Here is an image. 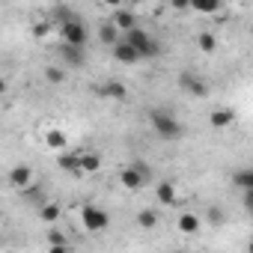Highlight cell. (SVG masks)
<instances>
[{
	"instance_id": "obj_1",
	"label": "cell",
	"mask_w": 253,
	"mask_h": 253,
	"mask_svg": "<svg viewBox=\"0 0 253 253\" xmlns=\"http://www.w3.org/2000/svg\"><path fill=\"white\" fill-rule=\"evenodd\" d=\"M149 122H152V131L161 137V140H179L182 134H185V125L170 113V110H155L152 116H149Z\"/></svg>"
},
{
	"instance_id": "obj_2",
	"label": "cell",
	"mask_w": 253,
	"mask_h": 253,
	"mask_svg": "<svg viewBox=\"0 0 253 253\" xmlns=\"http://www.w3.org/2000/svg\"><path fill=\"white\" fill-rule=\"evenodd\" d=\"M122 42L128 45V48H134V54H137L140 60H152V57H158V54H161V42H155V39H152L143 27L128 30Z\"/></svg>"
},
{
	"instance_id": "obj_3",
	"label": "cell",
	"mask_w": 253,
	"mask_h": 253,
	"mask_svg": "<svg viewBox=\"0 0 253 253\" xmlns=\"http://www.w3.org/2000/svg\"><path fill=\"white\" fill-rule=\"evenodd\" d=\"M63 15V24H60V33H63V45H72V48H84L86 39H89V30L81 18L69 15V12H60Z\"/></svg>"
},
{
	"instance_id": "obj_4",
	"label": "cell",
	"mask_w": 253,
	"mask_h": 253,
	"mask_svg": "<svg viewBox=\"0 0 253 253\" xmlns=\"http://www.w3.org/2000/svg\"><path fill=\"white\" fill-rule=\"evenodd\" d=\"M81 223H84L86 232H104L110 226V214L98 206H84L81 209Z\"/></svg>"
},
{
	"instance_id": "obj_5",
	"label": "cell",
	"mask_w": 253,
	"mask_h": 253,
	"mask_svg": "<svg viewBox=\"0 0 253 253\" xmlns=\"http://www.w3.org/2000/svg\"><path fill=\"white\" fill-rule=\"evenodd\" d=\"M179 86L188 92V95H194V98H206L209 95V84L203 81V78H197V72H182L179 75Z\"/></svg>"
},
{
	"instance_id": "obj_6",
	"label": "cell",
	"mask_w": 253,
	"mask_h": 253,
	"mask_svg": "<svg viewBox=\"0 0 253 253\" xmlns=\"http://www.w3.org/2000/svg\"><path fill=\"white\" fill-rule=\"evenodd\" d=\"M60 60H63V69H78L86 63V51L72 48V45H60Z\"/></svg>"
},
{
	"instance_id": "obj_7",
	"label": "cell",
	"mask_w": 253,
	"mask_h": 253,
	"mask_svg": "<svg viewBox=\"0 0 253 253\" xmlns=\"http://www.w3.org/2000/svg\"><path fill=\"white\" fill-rule=\"evenodd\" d=\"M119 185H122L125 191H140V188L146 185V179H143L131 164H128V167H122V170H119Z\"/></svg>"
},
{
	"instance_id": "obj_8",
	"label": "cell",
	"mask_w": 253,
	"mask_h": 253,
	"mask_svg": "<svg viewBox=\"0 0 253 253\" xmlns=\"http://www.w3.org/2000/svg\"><path fill=\"white\" fill-rule=\"evenodd\" d=\"M9 182H12V188L24 191L27 185H33V167H30V164H18V167H12V170H9Z\"/></svg>"
},
{
	"instance_id": "obj_9",
	"label": "cell",
	"mask_w": 253,
	"mask_h": 253,
	"mask_svg": "<svg viewBox=\"0 0 253 253\" xmlns=\"http://www.w3.org/2000/svg\"><path fill=\"white\" fill-rule=\"evenodd\" d=\"M101 98H113V101H128V86L125 84H119V81H107L104 86H98L95 89Z\"/></svg>"
},
{
	"instance_id": "obj_10",
	"label": "cell",
	"mask_w": 253,
	"mask_h": 253,
	"mask_svg": "<svg viewBox=\"0 0 253 253\" xmlns=\"http://www.w3.org/2000/svg\"><path fill=\"white\" fill-rule=\"evenodd\" d=\"M110 24H113L116 30H122V33H128V30L137 27V15H134L131 9H116L113 18H110Z\"/></svg>"
},
{
	"instance_id": "obj_11",
	"label": "cell",
	"mask_w": 253,
	"mask_h": 253,
	"mask_svg": "<svg viewBox=\"0 0 253 253\" xmlns=\"http://www.w3.org/2000/svg\"><path fill=\"white\" fill-rule=\"evenodd\" d=\"M110 51H113V60H116V63H122V66H134V63H140V57L134 54V48H128L122 39H119Z\"/></svg>"
},
{
	"instance_id": "obj_12",
	"label": "cell",
	"mask_w": 253,
	"mask_h": 253,
	"mask_svg": "<svg viewBox=\"0 0 253 253\" xmlns=\"http://www.w3.org/2000/svg\"><path fill=\"white\" fill-rule=\"evenodd\" d=\"M232 119H235V113H232L229 107H217V110H211V113H209L211 128H229Z\"/></svg>"
},
{
	"instance_id": "obj_13",
	"label": "cell",
	"mask_w": 253,
	"mask_h": 253,
	"mask_svg": "<svg viewBox=\"0 0 253 253\" xmlns=\"http://www.w3.org/2000/svg\"><path fill=\"white\" fill-rule=\"evenodd\" d=\"M81 173H98L101 170V155L98 152H78Z\"/></svg>"
},
{
	"instance_id": "obj_14",
	"label": "cell",
	"mask_w": 253,
	"mask_h": 253,
	"mask_svg": "<svg viewBox=\"0 0 253 253\" xmlns=\"http://www.w3.org/2000/svg\"><path fill=\"white\" fill-rule=\"evenodd\" d=\"M229 179H232V185H235L241 194H244V191H253V170H250V167H238Z\"/></svg>"
},
{
	"instance_id": "obj_15",
	"label": "cell",
	"mask_w": 253,
	"mask_h": 253,
	"mask_svg": "<svg viewBox=\"0 0 253 253\" xmlns=\"http://www.w3.org/2000/svg\"><path fill=\"white\" fill-rule=\"evenodd\" d=\"M155 197H158L161 206H176V185L173 182H158Z\"/></svg>"
},
{
	"instance_id": "obj_16",
	"label": "cell",
	"mask_w": 253,
	"mask_h": 253,
	"mask_svg": "<svg viewBox=\"0 0 253 253\" xmlns=\"http://www.w3.org/2000/svg\"><path fill=\"white\" fill-rule=\"evenodd\" d=\"M176 226H179V232L194 235V232L200 229V217H197L194 211H182V214H179V220H176Z\"/></svg>"
},
{
	"instance_id": "obj_17",
	"label": "cell",
	"mask_w": 253,
	"mask_h": 253,
	"mask_svg": "<svg viewBox=\"0 0 253 253\" xmlns=\"http://www.w3.org/2000/svg\"><path fill=\"white\" fill-rule=\"evenodd\" d=\"M60 217H63V209L57 203H42L39 206V220L42 223H57Z\"/></svg>"
},
{
	"instance_id": "obj_18",
	"label": "cell",
	"mask_w": 253,
	"mask_h": 253,
	"mask_svg": "<svg viewBox=\"0 0 253 253\" xmlns=\"http://www.w3.org/2000/svg\"><path fill=\"white\" fill-rule=\"evenodd\" d=\"M98 39H101V45H107V48H113L116 42H119V30L110 24V21H104L101 27H98Z\"/></svg>"
},
{
	"instance_id": "obj_19",
	"label": "cell",
	"mask_w": 253,
	"mask_h": 253,
	"mask_svg": "<svg viewBox=\"0 0 253 253\" xmlns=\"http://www.w3.org/2000/svg\"><path fill=\"white\" fill-rule=\"evenodd\" d=\"M158 217H161V214H158L155 209H140V211H137V226H140V229H155V226H158Z\"/></svg>"
},
{
	"instance_id": "obj_20",
	"label": "cell",
	"mask_w": 253,
	"mask_h": 253,
	"mask_svg": "<svg viewBox=\"0 0 253 253\" xmlns=\"http://www.w3.org/2000/svg\"><path fill=\"white\" fill-rule=\"evenodd\" d=\"M188 9H194L200 15H211L220 9V0H194V3H188Z\"/></svg>"
},
{
	"instance_id": "obj_21",
	"label": "cell",
	"mask_w": 253,
	"mask_h": 253,
	"mask_svg": "<svg viewBox=\"0 0 253 253\" xmlns=\"http://www.w3.org/2000/svg\"><path fill=\"white\" fill-rule=\"evenodd\" d=\"M197 45H200L203 54H214V51H217V39H214V33H206V30L197 36Z\"/></svg>"
},
{
	"instance_id": "obj_22",
	"label": "cell",
	"mask_w": 253,
	"mask_h": 253,
	"mask_svg": "<svg viewBox=\"0 0 253 253\" xmlns=\"http://www.w3.org/2000/svg\"><path fill=\"white\" fill-rule=\"evenodd\" d=\"M66 78H69V72L63 66H45V81L48 84H66Z\"/></svg>"
},
{
	"instance_id": "obj_23",
	"label": "cell",
	"mask_w": 253,
	"mask_h": 253,
	"mask_svg": "<svg viewBox=\"0 0 253 253\" xmlns=\"http://www.w3.org/2000/svg\"><path fill=\"white\" fill-rule=\"evenodd\" d=\"M45 143H48L51 149H63V146L69 143V137H66V131H60V128H51V131L45 134Z\"/></svg>"
},
{
	"instance_id": "obj_24",
	"label": "cell",
	"mask_w": 253,
	"mask_h": 253,
	"mask_svg": "<svg viewBox=\"0 0 253 253\" xmlns=\"http://www.w3.org/2000/svg\"><path fill=\"white\" fill-rule=\"evenodd\" d=\"M60 167L72 176H81V164H78V155H60Z\"/></svg>"
},
{
	"instance_id": "obj_25",
	"label": "cell",
	"mask_w": 253,
	"mask_h": 253,
	"mask_svg": "<svg viewBox=\"0 0 253 253\" xmlns=\"http://www.w3.org/2000/svg\"><path fill=\"white\" fill-rule=\"evenodd\" d=\"M45 238H48L51 247H69V244H66V232H60V229H51Z\"/></svg>"
},
{
	"instance_id": "obj_26",
	"label": "cell",
	"mask_w": 253,
	"mask_h": 253,
	"mask_svg": "<svg viewBox=\"0 0 253 253\" xmlns=\"http://www.w3.org/2000/svg\"><path fill=\"white\" fill-rule=\"evenodd\" d=\"M131 167H134V170H137V173H140V176H143L146 182H149V176H152V170H149V164H146V161H134Z\"/></svg>"
},
{
	"instance_id": "obj_27",
	"label": "cell",
	"mask_w": 253,
	"mask_h": 253,
	"mask_svg": "<svg viewBox=\"0 0 253 253\" xmlns=\"http://www.w3.org/2000/svg\"><path fill=\"white\" fill-rule=\"evenodd\" d=\"M48 30H51V24H33V30H30V33H33L36 39H42V36H48Z\"/></svg>"
},
{
	"instance_id": "obj_28",
	"label": "cell",
	"mask_w": 253,
	"mask_h": 253,
	"mask_svg": "<svg viewBox=\"0 0 253 253\" xmlns=\"http://www.w3.org/2000/svg\"><path fill=\"white\" fill-rule=\"evenodd\" d=\"M24 197H30V200H36V197H39V200H42V188H36V185H27V188H24Z\"/></svg>"
},
{
	"instance_id": "obj_29",
	"label": "cell",
	"mask_w": 253,
	"mask_h": 253,
	"mask_svg": "<svg viewBox=\"0 0 253 253\" xmlns=\"http://www.w3.org/2000/svg\"><path fill=\"white\" fill-rule=\"evenodd\" d=\"M209 220L211 223H220V209H209Z\"/></svg>"
},
{
	"instance_id": "obj_30",
	"label": "cell",
	"mask_w": 253,
	"mask_h": 253,
	"mask_svg": "<svg viewBox=\"0 0 253 253\" xmlns=\"http://www.w3.org/2000/svg\"><path fill=\"white\" fill-rule=\"evenodd\" d=\"M48 253H69V247H51Z\"/></svg>"
},
{
	"instance_id": "obj_31",
	"label": "cell",
	"mask_w": 253,
	"mask_h": 253,
	"mask_svg": "<svg viewBox=\"0 0 253 253\" xmlns=\"http://www.w3.org/2000/svg\"><path fill=\"white\" fill-rule=\"evenodd\" d=\"M6 89H9V84H6V81H3V78H0V95H3V92H6Z\"/></svg>"
}]
</instances>
